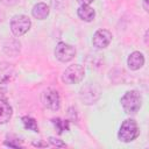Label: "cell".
I'll use <instances>...</instances> for the list:
<instances>
[{
    "label": "cell",
    "mask_w": 149,
    "mask_h": 149,
    "mask_svg": "<svg viewBox=\"0 0 149 149\" xmlns=\"http://www.w3.org/2000/svg\"><path fill=\"white\" fill-rule=\"evenodd\" d=\"M121 105L126 113H128V114L136 113L142 106V97H141L140 92H137L135 90L126 92L125 95L121 98Z\"/></svg>",
    "instance_id": "1"
},
{
    "label": "cell",
    "mask_w": 149,
    "mask_h": 149,
    "mask_svg": "<svg viewBox=\"0 0 149 149\" xmlns=\"http://www.w3.org/2000/svg\"><path fill=\"white\" fill-rule=\"evenodd\" d=\"M139 134L140 129L136 121L133 119H127L122 122L118 133V137L122 142H132L139 136Z\"/></svg>",
    "instance_id": "2"
},
{
    "label": "cell",
    "mask_w": 149,
    "mask_h": 149,
    "mask_svg": "<svg viewBox=\"0 0 149 149\" xmlns=\"http://www.w3.org/2000/svg\"><path fill=\"white\" fill-rule=\"evenodd\" d=\"M85 76V69L80 64L70 65L65 69V71L62 74V80L65 84H78L83 80Z\"/></svg>",
    "instance_id": "3"
},
{
    "label": "cell",
    "mask_w": 149,
    "mask_h": 149,
    "mask_svg": "<svg viewBox=\"0 0 149 149\" xmlns=\"http://www.w3.org/2000/svg\"><path fill=\"white\" fill-rule=\"evenodd\" d=\"M30 26H31L30 19L26 15H22V14L15 15L10 20V30L17 37L24 35L29 30Z\"/></svg>",
    "instance_id": "4"
},
{
    "label": "cell",
    "mask_w": 149,
    "mask_h": 149,
    "mask_svg": "<svg viewBox=\"0 0 149 149\" xmlns=\"http://www.w3.org/2000/svg\"><path fill=\"white\" fill-rule=\"evenodd\" d=\"M41 100L43 105L51 111H57L61 107V97L56 90L52 88L45 90L41 95Z\"/></svg>",
    "instance_id": "5"
},
{
    "label": "cell",
    "mask_w": 149,
    "mask_h": 149,
    "mask_svg": "<svg viewBox=\"0 0 149 149\" xmlns=\"http://www.w3.org/2000/svg\"><path fill=\"white\" fill-rule=\"evenodd\" d=\"M55 56L58 61L65 63V62H69L74 58L76 49H74V47H72L65 42H59L55 48Z\"/></svg>",
    "instance_id": "6"
},
{
    "label": "cell",
    "mask_w": 149,
    "mask_h": 149,
    "mask_svg": "<svg viewBox=\"0 0 149 149\" xmlns=\"http://www.w3.org/2000/svg\"><path fill=\"white\" fill-rule=\"evenodd\" d=\"M112 41V33L107 29H99L93 35V45L97 49H105Z\"/></svg>",
    "instance_id": "7"
},
{
    "label": "cell",
    "mask_w": 149,
    "mask_h": 149,
    "mask_svg": "<svg viewBox=\"0 0 149 149\" xmlns=\"http://www.w3.org/2000/svg\"><path fill=\"white\" fill-rule=\"evenodd\" d=\"M80 98L85 104H93L99 98V92L93 86H86L80 91Z\"/></svg>",
    "instance_id": "8"
},
{
    "label": "cell",
    "mask_w": 149,
    "mask_h": 149,
    "mask_svg": "<svg viewBox=\"0 0 149 149\" xmlns=\"http://www.w3.org/2000/svg\"><path fill=\"white\" fill-rule=\"evenodd\" d=\"M127 64L130 70H139L144 64V56L140 51H134L129 55L127 59Z\"/></svg>",
    "instance_id": "9"
},
{
    "label": "cell",
    "mask_w": 149,
    "mask_h": 149,
    "mask_svg": "<svg viewBox=\"0 0 149 149\" xmlns=\"http://www.w3.org/2000/svg\"><path fill=\"white\" fill-rule=\"evenodd\" d=\"M13 114V109L12 106L9 105V102H7L5 99L0 98V125L7 123Z\"/></svg>",
    "instance_id": "10"
},
{
    "label": "cell",
    "mask_w": 149,
    "mask_h": 149,
    "mask_svg": "<svg viewBox=\"0 0 149 149\" xmlns=\"http://www.w3.org/2000/svg\"><path fill=\"white\" fill-rule=\"evenodd\" d=\"M14 74L15 72H14V69L10 66V64H7V63L0 64V85L7 84L8 81H10Z\"/></svg>",
    "instance_id": "11"
},
{
    "label": "cell",
    "mask_w": 149,
    "mask_h": 149,
    "mask_svg": "<svg viewBox=\"0 0 149 149\" xmlns=\"http://www.w3.org/2000/svg\"><path fill=\"white\" fill-rule=\"evenodd\" d=\"M49 12H50V8H49V6H48L47 3H44V2H38V3H36V5L33 7V9H31L33 16H34L35 19H37V20H44V19H47V16L49 15Z\"/></svg>",
    "instance_id": "12"
},
{
    "label": "cell",
    "mask_w": 149,
    "mask_h": 149,
    "mask_svg": "<svg viewBox=\"0 0 149 149\" xmlns=\"http://www.w3.org/2000/svg\"><path fill=\"white\" fill-rule=\"evenodd\" d=\"M78 16L83 20V21H85V22H91L93 19H94V16H95V12H94V9L92 8V7H90L88 5H84V6H80L79 8H78Z\"/></svg>",
    "instance_id": "13"
},
{
    "label": "cell",
    "mask_w": 149,
    "mask_h": 149,
    "mask_svg": "<svg viewBox=\"0 0 149 149\" xmlns=\"http://www.w3.org/2000/svg\"><path fill=\"white\" fill-rule=\"evenodd\" d=\"M51 121H52V123H54V126H55V128H56L58 134H62L64 130H69V122L68 121H63L59 118L52 119Z\"/></svg>",
    "instance_id": "14"
},
{
    "label": "cell",
    "mask_w": 149,
    "mask_h": 149,
    "mask_svg": "<svg viewBox=\"0 0 149 149\" xmlns=\"http://www.w3.org/2000/svg\"><path fill=\"white\" fill-rule=\"evenodd\" d=\"M22 122L26 128L33 130V132H38V126H37V122L34 118L31 116H23L22 118Z\"/></svg>",
    "instance_id": "15"
},
{
    "label": "cell",
    "mask_w": 149,
    "mask_h": 149,
    "mask_svg": "<svg viewBox=\"0 0 149 149\" xmlns=\"http://www.w3.org/2000/svg\"><path fill=\"white\" fill-rule=\"evenodd\" d=\"M49 142H50L52 146H56V147H66V144H65L64 142H62L61 140L55 139V137H49Z\"/></svg>",
    "instance_id": "16"
},
{
    "label": "cell",
    "mask_w": 149,
    "mask_h": 149,
    "mask_svg": "<svg viewBox=\"0 0 149 149\" xmlns=\"http://www.w3.org/2000/svg\"><path fill=\"white\" fill-rule=\"evenodd\" d=\"M20 0H0L1 3L6 5V6H13V5H16Z\"/></svg>",
    "instance_id": "17"
},
{
    "label": "cell",
    "mask_w": 149,
    "mask_h": 149,
    "mask_svg": "<svg viewBox=\"0 0 149 149\" xmlns=\"http://www.w3.org/2000/svg\"><path fill=\"white\" fill-rule=\"evenodd\" d=\"M81 6H84V5H90L91 2H93V0H77Z\"/></svg>",
    "instance_id": "18"
},
{
    "label": "cell",
    "mask_w": 149,
    "mask_h": 149,
    "mask_svg": "<svg viewBox=\"0 0 149 149\" xmlns=\"http://www.w3.org/2000/svg\"><path fill=\"white\" fill-rule=\"evenodd\" d=\"M143 9H144L146 12L149 10V7H148V0H143Z\"/></svg>",
    "instance_id": "19"
},
{
    "label": "cell",
    "mask_w": 149,
    "mask_h": 149,
    "mask_svg": "<svg viewBox=\"0 0 149 149\" xmlns=\"http://www.w3.org/2000/svg\"><path fill=\"white\" fill-rule=\"evenodd\" d=\"M3 19H5V14H3V12H2V10H0V22H2V21H3Z\"/></svg>",
    "instance_id": "20"
},
{
    "label": "cell",
    "mask_w": 149,
    "mask_h": 149,
    "mask_svg": "<svg viewBox=\"0 0 149 149\" xmlns=\"http://www.w3.org/2000/svg\"><path fill=\"white\" fill-rule=\"evenodd\" d=\"M3 92H5V91L0 88V98H2V95H3Z\"/></svg>",
    "instance_id": "21"
}]
</instances>
